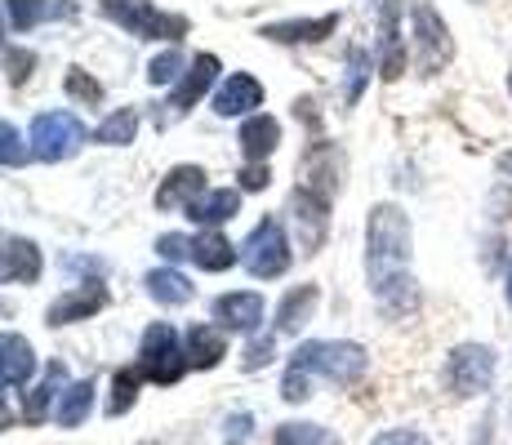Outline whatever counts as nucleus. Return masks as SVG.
<instances>
[{
	"label": "nucleus",
	"mask_w": 512,
	"mask_h": 445,
	"mask_svg": "<svg viewBox=\"0 0 512 445\" xmlns=\"http://www.w3.org/2000/svg\"><path fill=\"white\" fill-rule=\"evenodd\" d=\"M366 272L370 285L383 290L388 281L410 272V219L401 205H374L366 227Z\"/></svg>",
	"instance_id": "f257e3e1"
},
{
	"label": "nucleus",
	"mask_w": 512,
	"mask_h": 445,
	"mask_svg": "<svg viewBox=\"0 0 512 445\" xmlns=\"http://www.w3.org/2000/svg\"><path fill=\"white\" fill-rule=\"evenodd\" d=\"M290 365L308 374H326L334 383H357L366 374V348L361 343H343V339H312L294 348Z\"/></svg>",
	"instance_id": "f03ea898"
},
{
	"label": "nucleus",
	"mask_w": 512,
	"mask_h": 445,
	"mask_svg": "<svg viewBox=\"0 0 512 445\" xmlns=\"http://www.w3.org/2000/svg\"><path fill=\"white\" fill-rule=\"evenodd\" d=\"M98 9H103L116 27H125L134 41H179L187 32V18L161 14L152 0H98Z\"/></svg>",
	"instance_id": "7ed1b4c3"
},
{
	"label": "nucleus",
	"mask_w": 512,
	"mask_h": 445,
	"mask_svg": "<svg viewBox=\"0 0 512 445\" xmlns=\"http://www.w3.org/2000/svg\"><path fill=\"white\" fill-rule=\"evenodd\" d=\"M187 370V352L179 348V334H174V325L156 321L143 330V343H139V374L152 383H161V388H170V383H179Z\"/></svg>",
	"instance_id": "20e7f679"
},
{
	"label": "nucleus",
	"mask_w": 512,
	"mask_h": 445,
	"mask_svg": "<svg viewBox=\"0 0 512 445\" xmlns=\"http://www.w3.org/2000/svg\"><path fill=\"white\" fill-rule=\"evenodd\" d=\"M85 147V125L72 112H41L32 121V156L36 161H72Z\"/></svg>",
	"instance_id": "39448f33"
},
{
	"label": "nucleus",
	"mask_w": 512,
	"mask_h": 445,
	"mask_svg": "<svg viewBox=\"0 0 512 445\" xmlns=\"http://www.w3.org/2000/svg\"><path fill=\"white\" fill-rule=\"evenodd\" d=\"M490 379H495V352L486 343H464V348L450 352V361H446L450 397H459V401L481 397L490 388Z\"/></svg>",
	"instance_id": "423d86ee"
},
{
	"label": "nucleus",
	"mask_w": 512,
	"mask_h": 445,
	"mask_svg": "<svg viewBox=\"0 0 512 445\" xmlns=\"http://www.w3.org/2000/svg\"><path fill=\"white\" fill-rule=\"evenodd\" d=\"M241 263L250 267L259 281H272V276H281L285 267H290V241H285V227L277 219H263L250 236H245Z\"/></svg>",
	"instance_id": "0eeeda50"
},
{
	"label": "nucleus",
	"mask_w": 512,
	"mask_h": 445,
	"mask_svg": "<svg viewBox=\"0 0 512 445\" xmlns=\"http://www.w3.org/2000/svg\"><path fill=\"white\" fill-rule=\"evenodd\" d=\"M415 54H419V72L437 76L441 67L455 58V41H450V27L441 23V14L423 0L415 5Z\"/></svg>",
	"instance_id": "6e6552de"
},
{
	"label": "nucleus",
	"mask_w": 512,
	"mask_h": 445,
	"mask_svg": "<svg viewBox=\"0 0 512 445\" xmlns=\"http://www.w3.org/2000/svg\"><path fill=\"white\" fill-rule=\"evenodd\" d=\"M214 81H219V58H214V54H196V58H192V67L183 72V81L174 85L170 103H165L161 112H156V125H174V121H183L187 107H192L196 98H201Z\"/></svg>",
	"instance_id": "1a4fd4ad"
},
{
	"label": "nucleus",
	"mask_w": 512,
	"mask_h": 445,
	"mask_svg": "<svg viewBox=\"0 0 512 445\" xmlns=\"http://www.w3.org/2000/svg\"><path fill=\"white\" fill-rule=\"evenodd\" d=\"M290 214H294V227H299V241L303 250H321L326 241V227H330V201L312 187H299L290 196Z\"/></svg>",
	"instance_id": "9d476101"
},
{
	"label": "nucleus",
	"mask_w": 512,
	"mask_h": 445,
	"mask_svg": "<svg viewBox=\"0 0 512 445\" xmlns=\"http://www.w3.org/2000/svg\"><path fill=\"white\" fill-rule=\"evenodd\" d=\"M205 192V170L201 165H179L165 174V183L156 187V205L161 210H192Z\"/></svg>",
	"instance_id": "9b49d317"
},
{
	"label": "nucleus",
	"mask_w": 512,
	"mask_h": 445,
	"mask_svg": "<svg viewBox=\"0 0 512 445\" xmlns=\"http://www.w3.org/2000/svg\"><path fill=\"white\" fill-rule=\"evenodd\" d=\"M107 308V290L98 281L90 285H76L72 294H63V299H54L49 303V312H45V321L49 325H67V321H85V316H94V312H103Z\"/></svg>",
	"instance_id": "f8f14e48"
},
{
	"label": "nucleus",
	"mask_w": 512,
	"mask_h": 445,
	"mask_svg": "<svg viewBox=\"0 0 512 445\" xmlns=\"http://www.w3.org/2000/svg\"><path fill=\"white\" fill-rule=\"evenodd\" d=\"M41 276V250L23 236H0V281H36Z\"/></svg>",
	"instance_id": "ddd939ff"
},
{
	"label": "nucleus",
	"mask_w": 512,
	"mask_h": 445,
	"mask_svg": "<svg viewBox=\"0 0 512 445\" xmlns=\"http://www.w3.org/2000/svg\"><path fill=\"white\" fill-rule=\"evenodd\" d=\"M214 321H223L228 330H241V334H254L263 321V299L259 294H223V299H214Z\"/></svg>",
	"instance_id": "4468645a"
},
{
	"label": "nucleus",
	"mask_w": 512,
	"mask_h": 445,
	"mask_svg": "<svg viewBox=\"0 0 512 445\" xmlns=\"http://www.w3.org/2000/svg\"><path fill=\"white\" fill-rule=\"evenodd\" d=\"M263 103V85L254 81V76L236 72L223 81V89L214 94V112L219 116H241V112H254V107Z\"/></svg>",
	"instance_id": "2eb2a0df"
},
{
	"label": "nucleus",
	"mask_w": 512,
	"mask_h": 445,
	"mask_svg": "<svg viewBox=\"0 0 512 445\" xmlns=\"http://www.w3.org/2000/svg\"><path fill=\"white\" fill-rule=\"evenodd\" d=\"M339 27V14H326V18H294V23H272L263 27L268 41H281V45H312V41H326V36Z\"/></svg>",
	"instance_id": "dca6fc26"
},
{
	"label": "nucleus",
	"mask_w": 512,
	"mask_h": 445,
	"mask_svg": "<svg viewBox=\"0 0 512 445\" xmlns=\"http://www.w3.org/2000/svg\"><path fill=\"white\" fill-rule=\"evenodd\" d=\"M241 156L245 161H254V165H263L272 152H277V143H281V125L272 121V116H250V121L241 125Z\"/></svg>",
	"instance_id": "f3484780"
},
{
	"label": "nucleus",
	"mask_w": 512,
	"mask_h": 445,
	"mask_svg": "<svg viewBox=\"0 0 512 445\" xmlns=\"http://www.w3.org/2000/svg\"><path fill=\"white\" fill-rule=\"evenodd\" d=\"M406 72V45L397 32V0L383 5V36H379V76L383 81H397Z\"/></svg>",
	"instance_id": "a211bd4d"
},
{
	"label": "nucleus",
	"mask_w": 512,
	"mask_h": 445,
	"mask_svg": "<svg viewBox=\"0 0 512 445\" xmlns=\"http://www.w3.org/2000/svg\"><path fill=\"white\" fill-rule=\"evenodd\" d=\"M36 374V352L23 334H0V379L5 383H27Z\"/></svg>",
	"instance_id": "6ab92c4d"
},
{
	"label": "nucleus",
	"mask_w": 512,
	"mask_h": 445,
	"mask_svg": "<svg viewBox=\"0 0 512 445\" xmlns=\"http://www.w3.org/2000/svg\"><path fill=\"white\" fill-rule=\"evenodd\" d=\"M223 356H228L223 334L214 325H192V334H187V365L192 370H214Z\"/></svg>",
	"instance_id": "aec40b11"
},
{
	"label": "nucleus",
	"mask_w": 512,
	"mask_h": 445,
	"mask_svg": "<svg viewBox=\"0 0 512 445\" xmlns=\"http://www.w3.org/2000/svg\"><path fill=\"white\" fill-rule=\"evenodd\" d=\"M317 285H294L290 294L281 299V308H277V330L281 334H299L303 330V321H312V308H317Z\"/></svg>",
	"instance_id": "412c9836"
},
{
	"label": "nucleus",
	"mask_w": 512,
	"mask_h": 445,
	"mask_svg": "<svg viewBox=\"0 0 512 445\" xmlns=\"http://www.w3.org/2000/svg\"><path fill=\"white\" fill-rule=\"evenodd\" d=\"M187 214H192V219L201 223V227H219V223H228L232 214H241V192H236V187H219V192H205Z\"/></svg>",
	"instance_id": "4be33fe9"
},
{
	"label": "nucleus",
	"mask_w": 512,
	"mask_h": 445,
	"mask_svg": "<svg viewBox=\"0 0 512 445\" xmlns=\"http://www.w3.org/2000/svg\"><path fill=\"white\" fill-rule=\"evenodd\" d=\"M143 285L156 303H165V308H183V303H192V285H187V276L174 272V267H156V272H147Z\"/></svg>",
	"instance_id": "5701e85b"
},
{
	"label": "nucleus",
	"mask_w": 512,
	"mask_h": 445,
	"mask_svg": "<svg viewBox=\"0 0 512 445\" xmlns=\"http://www.w3.org/2000/svg\"><path fill=\"white\" fill-rule=\"evenodd\" d=\"M192 263L201 267V272H228V267L236 263V250H232L228 236L201 232V236L192 241Z\"/></svg>",
	"instance_id": "b1692460"
},
{
	"label": "nucleus",
	"mask_w": 512,
	"mask_h": 445,
	"mask_svg": "<svg viewBox=\"0 0 512 445\" xmlns=\"http://www.w3.org/2000/svg\"><path fill=\"white\" fill-rule=\"evenodd\" d=\"M67 379V370H63V361H49V370H45V379L36 383L32 392H27V401H23V419L27 423H41L45 419V410H49V401L58 397V383Z\"/></svg>",
	"instance_id": "393cba45"
},
{
	"label": "nucleus",
	"mask_w": 512,
	"mask_h": 445,
	"mask_svg": "<svg viewBox=\"0 0 512 445\" xmlns=\"http://www.w3.org/2000/svg\"><path fill=\"white\" fill-rule=\"evenodd\" d=\"M379 294V308L388 312V316H410L419 308V285H415V276H397V281H388L383 290H374Z\"/></svg>",
	"instance_id": "a878e982"
},
{
	"label": "nucleus",
	"mask_w": 512,
	"mask_h": 445,
	"mask_svg": "<svg viewBox=\"0 0 512 445\" xmlns=\"http://www.w3.org/2000/svg\"><path fill=\"white\" fill-rule=\"evenodd\" d=\"M90 405H94V383L90 379L72 383V388L58 397V423H63V428H81V423L90 419Z\"/></svg>",
	"instance_id": "bb28decb"
},
{
	"label": "nucleus",
	"mask_w": 512,
	"mask_h": 445,
	"mask_svg": "<svg viewBox=\"0 0 512 445\" xmlns=\"http://www.w3.org/2000/svg\"><path fill=\"white\" fill-rule=\"evenodd\" d=\"M134 134H139V112H134V107H116V112L98 125V143H107V147L134 143Z\"/></svg>",
	"instance_id": "cd10ccee"
},
{
	"label": "nucleus",
	"mask_w": 512,
	"mask_h": 445,
	"mask_svg": "<svg viewBox=\"0 0 512 445\" xmlns=\"http://www.w3.org/2000/svg\"><path fill=\"white\" fill-rule=\"evenodd\" d=\"M272 445H339L330 428H317V423H281Z\"/></svg>",
	"instance_id": "c85d7f7f"
},
{
	"label": "nucleus",
	"mask_w": 512,
	"mask_h": 445,
	"mask_svg": "<svg viewBox=\"0 0 512 445\" xmlns=\"http://www.w3.org/2000/svg\"><path fill=\"white\" fill-rule=\"evenodd\" d=\"M139 383H143L139 365H125V370H116V379H112V401H107V414H125V410H130L134 397H139Z\"/></svg>",
	"instance_id": "c756f323"
},
{
	"label": "nucleus",
	"mask_w": 512,
	"mask_h": 445,
	"mask_svg": "<svg viewBox=\"0 0 512 445\" xmlns=\"http://www.w3.org/2000/svg\"><path fill=\"white\" fill-rule=\"evenodd\" d=\"M23 161H27V143H23V134H18L9 121H0V165L18 170Z\"/></svg>",
	"instance_id": "7c9ffc66"
},
{
	"label": "nucleus",
	"mask_w": 512,
	"mask_h": 445,
	"mask_svg": "<svg viewBox=\"0 0 512 445\" xmlns=\"http://www.w3.org/2000/svg\"><path fill=\"white\" fill-rule=\"evenodd\" d=\"M67 94H72L76 103H98V98H103V85H98L90 72L72 67V72H67Z\"/></svg>",
	"instance_id": "2f4dec72"
},
{
	"label": "nucleus",
	"mask_w": 512,
	"mask_h": 445,
	"mask_svg": "<svg viewBox=\"0 0 512 445\" xmlns=\"http://www.w3.org/2000/svg\"><path fill=\"white\" fill-rule=\"evenodd\" d=\"M179 67H183L179 49H170V54H161V58H152V63H147V81H152V85H174V81H179Z\"/></svg>",
	"instance_id": "473e14b6"
},
{
	"label": "nucleus",
	"mask_w": 512,
	"mask_h": 445,
	"mask_svg": "<svg viewBox=\"0 0 512 445\" xmlns=\"http://www.w3.org/2000/svg\"><path fill=\"white\" fill-rule=\"evenodd\" d=\"M5 5H9V23H14L18 32L36 27L41 23V14H45V0H5Z\"/></svg>",
	"instance_id": "72a5a7b5"
},
{
	"label": "nucleus",
	"mask_w": 512,
	"mask_h": 445,
	"mask_svg": "<svg viewBox=\"0 0 512 445\" xmlns=\"http://www.w3.org/2000/svg\"><path fill=\"white\" fill-rule=\"evenodd\" d=\"M366 76H370L366 54H361V49H352V58H348V85H343V98H348V103H357V98H361V89H366Z\"/></svg>",
	"instance_id": "f704fd0d"
},
{
	"label": "nucleus",
	"mask_w": 512,
	"mask_h": 445,
	"mask_svg": "<svg viewBox=\"0 0 512 445\" xmlns=\"http://www.w3.org/2000/svg\"><path fill=\"white\" fill-rule=\"evenodd\" d=\"M32 67H36V54H27V49H9V54H5V76H9V85H23L27 76H32Z\"/></svg>",
	"instance_id": "c9c22d12"
},
{
	"label": "nucleus",
	"mask_w": 512,
	"mask_h": 445,
	"mask_svg": "<svg viewBox=\"0 0 512 445\" xmlns=\"http://www.w3.org/2000/svg\"><path fill=\"white\" fill-rule=\"evenodd\" d=\"M308 392H312L308 370H294V365H290V370H285V383H281V397L299 405V401H308Z\"/></svg>",
	"instance_id": "e433bc0d"
},
{
	"label": "nucleus",
	"mask_w": 512,
	"mask_h": 445,
	"mask_svg": "<svg viewBox=\"0 0 512 445\" xmlns=\"http://www.w3.org/2000/svg\"><path fill=\"white\" fill-rule=\"evenodd\" d=\"M156 250H161V254H165V259H170V263H179V259H192V241H187V236H179V232L161 236V241H156Z\"/></svg>",
	"instance_id": "4c0bfd02"
},
{
	"label": "nucleus",
	"mask_w": 512,
	"mask_h": 445,
	"mask_svg": "<svg viewBox=\"0 0 512 445\" xmlns=\"http://www.w3.org/2000/svg\"><path fill=\"white\" fill-rule=\"evenodd\" d=\"M370 445H432L423 432H415V428H392V432H379Z\"/></svg>",
	"instance_id": "58836bf2"
},
{
	"label": "nucleus",
	"mask_w": 512,
	"mask_h": 445,
	"mask_svg": "<svg viewBox=\"0 0 512 445\" xmlns=\"http://www.w3.org/2000/svg\"><path fill=\"white\" fill-rule=\"evenodd\" d=\"M272 352H277V339H259L250 352H245V370H263V365L272 361Z\"/></svg>",
	"instance_id": "ea45409f"
},
{
	"label": "nucleus",
	"mask_w": 512,
	"mask_h": 445,
	"mask_svg": "<svg viewBox=\"0 0 512 445\" xmlns=\"http://www.w3.org/2000/svg\"><path fill=\"white\" fill-rule=\"evenodd\" d=\"M268 170H263V165H250V170H241V187L245 192H263V187H268Z\"/></svg>",
	"instance_id": "a19ab883"
},
{
	"label": "nucleus",
	"mask_w": 512,
	"mask_h": 445,
	"mask_svg": "<svg viewBox=\"0 0 512 445\" xmlns=\"http://www.w3.org/2000/svg\"><path fill=\"white\" fill-rule=\"evenodd\" d=\"M228 432H232V437H236V432H241V437H245V432H250V414H241V419H236V414H232V419H228Z\"/></svg>",
	"instance_id": "79ce46f5"
},
{
	"label": "nucleus",
	"mask_w": 512,
	"mask_h": 445,
	"mask_svg": "<svg viewBox=\"0 0 512 445\" xmlns=\"http://www.w3.org/2000/svg\"><path fill=\"white\" fill-rule=\"evenodd\" d=\"M5 383V379H0ZM0 428H9V414H5V392H0Z\"/></svg>",
	"instance_id": "37998d69"
},
{
	"label": "nucleus",
	"mask_w": 512,
	"mask_h": 445,
	"mask_svg": "<svg viewBox=\"0 0 512 445\" xmlns=\"http://www.w3.org/2000/svg\"><path fill=\"white\" fill-rule=\"evenodd\" d=\"M508 303H512V272H508Z\"/></svg>",
	"instance_id": "c03bdc74"
},
{
	"label": "nucleus",
	"mask_w": 512,
	"mask_h": 445,
	"mask_svg": "<svg viewBox=\"0 0 512 445\" xmlns=\"http://www.w3.org/2000/svg\"><path fill=\"white\" fill-rule=\"evenodd\" d=\"M0 316H5V303H0Z\"/></svg>",
	"instance_id": "a18cd8bd"
},
{
	"label": "nucleus",
	"mask_w": 512,
	"mask_h": 445,
	"mask_svg": "<svg viewBox=\"0 0 512 445\" xmlns=\"http://www.w3.org/2000/svg\"><path fill=\"white\" fill-rule=\"evenodd\" d=\"M508 89H512V76H508Z\"/></svg>",
	"instance_id": "49530a36"
}]
</instances>
